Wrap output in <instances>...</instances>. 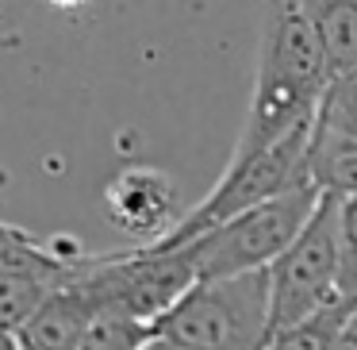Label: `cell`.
Wrapping results in <instances>:
<instances>
[{"mask_svg":"<svg viewBox=\"0 0 357 350\" xmlns=\"http://www.w3.org/2000/svg\"><path fill=\"white\" fill-rule=\"evenodd\" d=\"M303 177L326 200L357 196V139H346V135L315 124L307 139V154H303Z\"/></svg>","mask_w":357,"mask_h":350,"instance_id":"cell-8","label":"cell"},{"mask_svg":"<svg viewBox=\"0 0 357 350\" xmlns=\"http://www.w3.org/2000/svg\"><path fill=\"white\" fill-rule=\"evenodd\" d=\"M150 335L154 331L146 323H135V319L119 316V312L96 308V316L85 323L73 350H142Z\"/></svg>","mask_w":357,"mask_h":350,"instance_id":"cell-10","label":"cell"},{"mask_svg":"<svg viewBox=\"0 0 357 350\" xmlns=\"http://www.w3.org/2000/svg\"><path fill=\"white\" fill-rule=\"evenodd\" d=\"M338 300L357 308V196L338 200Z\"/></svg>","mask_w":357,"mask_h":350,"instance_id":"cell-12","label":"cell"},{"mask_svg":"<svg viewBox=\"0 0 357 350\" xmlns=\"http://www.w3.org/2000/svg\"><path fill=\"white\" fill-rule=\"evenodd\" d=\"M142 350H177V347H173V342H165V339H158V335H150Z\"/></svg>","mask_w":357,"mask_h":350,"instance_id":"cell-13","label":"cell"},{"mask_svg":"<svg viewBox=\"0 0 357 350\" xmlns=\"http://www.w3.org/2000/svg\"><path fill=\"white\" fill-rule=\"evenodd\" d=\"M300 4L319 35L331 81L357 73V0H300Z\"/></svg>","mask_w":357,"mask_h":350,"instance_id":"cell-9","label":"cell"},{"mask_svg":"<svg viewBox=\"0 0 357 350\" xmlns=\"http://www.w3.org/2000/svg\"><path fill=\"white\" fill-rule=\"evenodd\" d=\"M265 277H269L273 339L307 323L315 312L338 300V200L319 196L311 219L273 258Z\"/></svg>","mask_w":357,"mask_h":350,"instance_id":"cell-5","label":"cell"},{"mask_svg":"<svg viewBox=\"0 0 357 350\" xmlns=\"http://www.w3.org/2000/svg\"><path fill=\"white\" fill-rule=\"evenodd\" d=\"M331 81L319 35L300 0H265L254 93L231 158H250L292 131L315 124L323 89Z\"/></svg>","mask_w":357,"mask_h":350,"instance_id":"cell-1","label":"cell"},{"mask_svg":"<svg viewBox=\"0 0 357 350\" xmlns=\"http://www.w3.org/2000/svg\"><path fill=\"white\" fill-rule=\"evenodd\" d=\"M50 4H54V8H81L85 0H50Z\"/></svg>","mask_w":357,"mask_h":350,"instance_id":"cell-15","label":"cell"},{"mask_svg":"<svg viewBox=\"0 0 357 350\" xmlns=\"http://www.w3.org/2000/svg\"><path fill=\"white\" fill-rule=\"evenodd\" d=\"M104 216L139 247L165 239L181 219L177 185L158 166H123L104 185Z\"/></svg>","mask_w":357,"mask_h":350,"instance_id":"cell-7","label":"cell"},{"mask_svg":"<svg viewBox=\"0 0 357 350\" xmlns=\"http://www.w3.org/2000/svg\"><path fill=\"white\" fill-rule=\"evenodd\" d=\"M154 335L177 350H269V277L257 270L196 281L154 323Z\"/></svg>","mask_w":357,"mask_h":350,"instance_id":"cell-2","label":"cell"},{"mask_svg":"<svg viewBox=\"0 0 357 350\" xmlns=\"http://www.w3.org/2000/svg\"><path fill=\"white\" fill-rule=\"evenodd\" d=\"M319 204V193L300 181L284 189L280 196L257 204L250 212H238L227 224L196 235L185 242L192 254L196 281H215V277H238V273H257L269 270L273 258L300 235V227L311 219Z\"/></svg>","mask_w":357,"mask_h":350,"instance_id":"cell-3","label":"cell"},{"mask_svg":"<svg viewBox=\"0 0 357 350\" xmlns=\"http://www.w3.org/2000/svg\"><path fill=\"white\" fill-rule=\"evenodd\" d=\"M311 127H300V131H292L288 139L273 143V147L257 150V154H250V158H231L223 177L211 185V193L204 196L200 204H192L188 212H181L177 227H173L165 239L150 242V247H162V250L185 247L196 235L227 224V219L238 216V212H250V208H257V204L280 196L284 189L307 181L303 177V154H307Z\"/></svg>","mask_w":357,"mask_h":350,"instance_id":"cell-6","label":"cell"},{"mask_svg":"<svg viewBox=\"0 0 357 350\" xmlns=\"http://www.w3.org/2000/svg\"><path fill=\"white\" fill-rule=\"evenodd\" d=\"M315 124L326 131H338L346 139H357V73L326 81L323 101H319Z\"/></svg>","mask_w":357,"mask_h":350,"instance_id":"cell-11","label":"cell"},{"mask_svg":"<svg viewBox=\"0 0 357 350\" xmlns=\"http://www.w3.org/2000/svg\"><path fill=\"white\" fill-rule=\"evenodd\" d=\"M77 285L96 308L119 312L154 331L158 319L196 285V270L188 247H135L123 254H89Z\"/></svg>","mask_w":357,"mask_h":350,"instance_id":"cell-4","label":"cell"},{"mask_svg":"<svg viewBox=\"0 0 357 350\" xmlns=\"http://www.w3.org/2000/svg\"><path fill=\"white\" fill-rule=\"evenodd\" d=\"M0 350H16V335H8V331H0Z\"/></svg>","mask_w":357,"mask_h":350,"instance_id":"cell-14","label":"cell"}]
</instances>
